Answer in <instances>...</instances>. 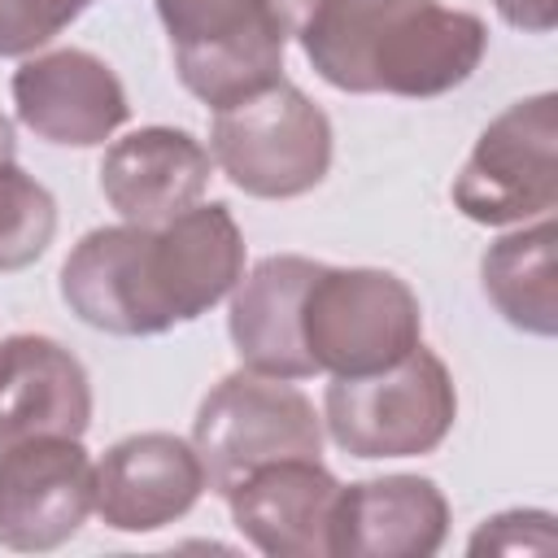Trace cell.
Instances as JSON below:
<instances>
[{
  "mask_svg": "<svg viewBox=\"0 0 558 558\" xmlns=\"http://www.w3.org/2000/svg\"><path fill=\"white\" fill-rule=\"evenodd\" d=\"M301 340L318 375H375L423 344V305L392 270L318 266L301 301Z\"/></svg>",
  "mask_w": 558,
  "mask_h": 558,
  "instance_id": "3957f363",
  "label": "cell"
},
{
  "mask_svg": "<svg viewBox=\"0 0 558 558\" xmlns=\"http://www.w3.org/2000/svg\"><path fill=\"white\" fill-rule=\"evenodd\" d=\"M493 9L501 13V22L527 35H549L558 26V0H493Z\"/></svg>",
  "mask_w": 558,
  "mask_h": 558,
  "instance_id": "44dd1931",
  "label": "cell"
},
{
  "mask_svg": "<svg viewBox=\"0 0 558 558\" xmlns=\"http://www.w3.org/2000/svg\"><path fill=\"white\" fill-rule=\"evenodd\" d=\"M57 235V201L52 192L17 166V157H0V275L35 266Z\"/></svg>",
  "mask_w": 558,
  "mask_h": 558,
  "instance_id": "ac0fdd59",
  "label": "cell"
},
{
  "mask_svg": "<svg viewBox=\"0 0 558 558\" xmlns=\"http://www.w3.org/2000/svg\"><path fill=\"white\" fill-rule=\"evenodd\" d=\"M275 9L314 74L353 96H445L488 52L484 17L440 0H275Z\"/></svg>",
  "mask_w": 558,
  "mask_h": 558,
  "instance_id": "7a4b0ae2",
  "label": "cell"
},
{
  "mask_svg": "<svg viewBox=\"0 0 558 558\" xmlns=\"http://www.w3.org/2000/svg\"><path fill=\"white\" fill-rule=\"evenodd\" d=\"M462 218L480 227H514L558 205V96L536 92L506 105L475 140L453 187Z\"/></svg>",
  "mask_w": 558,
  "mask_h": 558,
  "instance_id": "ba28073f",
  "label": "cell"
},
{
  "mask_svg": "<svg viewBox=\"0 0 558 558\" xmlns=\"http://www.w3.org/2000/svg\"><path fill=\"white\" fill-rule=\"evenodd\" d=\"M96 510V462L78 436H35L0 449V545L61 549Z\"/></svg>",
  "mask_w": 558,
  "mask_h": 558,
  "instance_id": "9c48e42d",
  "label": "cell"
},
{
  "mask_svg": "<svg viewBox=\"0 0 558 558\" xmlns=\"http://www.w3.org/2000/svg\"><path fill=\"white\" fill-rule=\"evenodd\" d=\"M449 536V501L427 475L340 484L331 558H432Z\"/></svg>",
  "mask_w": 558,
  "mask_h": 558,
  "instance_id": "9a60e30c",
  "label": "cell"
},
{
  "mask_svg": "<svg viewBox=\"0 0 558 558\" xmlns=\"http://www.w3.org/2000/svg\"><path fill=\"white\" fill-rule=\"evenodd\" d=\"M471 554H519V549H554V514L549 510H501L480 523L466 545Z\"/></svg>",
  "mask_w": 558,
  "mask_h": 558,
  "instance_id": "ffe728a7",
  "label": "cell"
},
{
  "mask_svg": "<svg viewBox=\"0 0 558 558\" xmlns=\"http://www.w3.org/2000/svg\"><path fill=\"white\" fill-rule=\"evenodd\" d=\"M192 449L205 466V488L227 497L248 471L266 462L318 458L323 414L301 388H292V379L244 366L205 392L192 418Z\"/></svg>",
  "mask_w": 558,
  "mask_h": 558,
  "instance_id": "8992f818",
  "label": "cell"
},
{
  "mask_svg": "<svg viewBox=\"0 0 558 558\" xmlns=\"http://www.w3.org/2000/svg\"><path fill=\"white\" fill-rule=\"evenodd\" d=\"M13 109L26 131L61 148H96L131 118L122 78L87 48L22 57L13 70Z\"/></svg>",
  "mask_w": 558,
  "mask_h": 558,
  "instance_id": "30bf717a",
  "label": "cell"
},
{
  "mask_svg": "<svg viewBox=\"0 0 558 558\" xmlns=\"http://www.w3.org/2000/svg\"><path fill=\"white\" fill-rule=\"evenodd\" d=\"M0 157H17V135H13V122L0 113Z\"/></svg>",
  "mask_w": 558,
  "mask_h": 558,
  "instance_id": "7402d4cb",
  "label": "cell"
},
{
  "mask_svg": "<svg viewBox=\"0 0 558 558\" xmlns=\"http://www.w3.org/2000/svg\"><path fill=\"white\" fill-rule=\"evenodd\" d=\"M92 0H0V57H31L52 44Z\"/></svg>",
  "mask_w": 558,
  "mask_h": 558,
  "instance_id": "d6986e66",
  "label": "cell"
},
{
  "mask_svg": "<svg viewBox=\"0 0 558 558\" xmlns=\"http://www.w3.org/2000/svg\"><path fill=\"white\" fill-rule=\"evenodd\" d=\"M340 480L318 458H279L248 471L227 510L235 532L266 558H331Z\"/></svg>",
  "mask_w": 558,
  "mask_h": 558,
  "instance_id": "8fae6325",
  "label": "cell"
},
{
  "mask_svg": "<svg viewBox=\"0 0 558 558\" xmlns=\"http://www.w3.org/2000/svg\"><path fill=\"white\" fill-rule=\"evenodd\" d=\"M214 157L183 126H140L100 157V192L122 222L161 227L201 205Z\"/></svg>",
  "mask_w": 558,
  "mask_h": 558,
  "instance_id": "4fadbf2b",
  "label": "cell"
},
{
  "mask_svg": "<svg viewBox=\"0 0 558 558\" xmlns=\"http://www.w3.org/2000/svg\"><path fill=\"white\" fill-rule=\"evenodd\" d=\"M244 275V231L222 201L161 227H92L61 266L70 314L109 336H161L209 314Z\"/></svg>",
  "mask_w": 558,
  "mask_h": 558,
  "instance_id": "6da1fadb",
  "label": "cell"
},
{
  "mask_svg": "<svg viewBox=\"0 0 558 558\" xmlns=\"http://www.w3.org/2000/svg\"><path fill=\"white\" fill-rule=\"evenodd\" d=\"M205 493V466L192 440L174 432H135L96 462V514L113 532H157L183 519Z\"/></svg>",
  "mask_w": 558,
  "mask_h": 558,
  "instance_id": "7c38bea8",
  "label": "cell"
},
{
  "mask_svg": "<svg viewBox=\"0 0 558 558\" xmlns=\"http://www.w3.org/2000/svg\"><path fill=\"white\" fill-rule=\"evenodd\" d=\"M318 266L323 262L301 253H270L248 275H240V283L231 288L227 331H231L235 357L248 371L292 379V384L318 375L301 340V301Z\"/></svg>",
  "mask_w": 558,
  "mask_h": 558,
  "instance_id": "2e32d148",
  "label": "cell"
},
{
  "mask_svg": "<svg viewBox=\"0 0 558 558\" xmlns=\"http://www.w3.org/2000/svg\"><path fill=\"white\" fill-rule=\"evenodd\" d=\"M453 418V375L427 344L375 375H331L323 392V427L353 458H423L445 445Z\"/></svg>",
  "mask_w": 558,
  "mask_h": 558,
  "instance_id": "277c9868",
  "label": "cell"
},
{
  "mask_svg": "<svg viewBox=\"0 0 558 558\" xmlns=\"http://www.w3.org/2000/svg\"><path fill=\"white\" fill-rule=\"evenodd\" d=\"M554 262H558V227L554 214H545L541 222H523L519 231L493 240L480 257V283L484 296L493 301V310L527 331V336H558V279H554Z\"/></svg>",
  "mask_w": 558,
  "mask_h": 558,
  "instance_id": "e0dca14e",
  "label": "cell"
},
{
  "mask_svg": "<svg viewBox=\"0 0 558 558\" xmlns=\"http://www.w3.org/2000/svg\"><path fill=\"white\" fill-rule=\"evenodd\" d=\"M179 83L218 109H231L283 78L288 26L275 0H157Z\"/></svg>",
  "mask_w": 558,
  "mask_h": 558,
  "instance_id": "52a82bcc",
  "label": "cell"
},
{
  "mask_svg": "<svg viewBox=\"0 0 558 558\" xmlns=\"http://www.w3.org/2000/svg\"><path fill=\"white\" fill-rule=\"evenodd\" d=\"M209 157L257 201H292L314 192L331 170V118L288 78L218 109L209 126Z\"/></svg>",
  "mask_w": 558,
  "mask_h": 558,
  "instance_id": "5b68a950",
  "label": "cell"
},
{
  "mask_svg": "<svg viewBox=\"0 0 558 558\" xmlns=\"http://www.w3.org/2000/svg\"><path fill=\"white\" fill-rule=\"evenodd\" d=\"M92 410V379L61 340L39 331L0 340V449L35 436L83 440Z\"/></svg>",
  "mask_w": 558,
  "mask_h": 558,
  "instance_id": "5bb4252c",
  "label": "cell"
}]
</instances>
